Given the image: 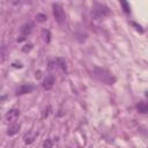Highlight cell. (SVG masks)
Returning <instances> with one entry per match:
<instances>
[{
    "label": "cell",
    "mask_w": 148,
    "mask_h": 148,
    "mask_svg": "<svg viewBox=\"0 0 148 148\" xmlns=\"http://www.w3.org/2000/svg\"><path fill=\"white\" fill-rule=\"evenodd\" d=\"M92 73H94V76L97 80H99V81H102V82H104L106 84H113L116 82V80H117L116 76L111 72H109L108 69L101 68V67H95Z\"/></svg>",
    "instance_id": "cell-1"
},
{
    "label": "cell",
    "mask_w": 148,
    "mask_h": 148,
    "mask_svg": "<svg viewBox=\"0 0 148 148\" xmlns=\"http://www.w3.org/2000/svg\"><path fill=\"white\" fill-rule=\"evenodd\" d=\"M110 13L111 12H110L109 7L104 3H95L92 7V10H91V14L96 20H99V18L108 16V15H110Z\"/></svg>",
    "instance_id": "cell-2"
},
{
    "label": "cell",
    "mask_w": 148,
    "mask_h": 148,
    "mask_svg": "<svg viewBox=\"0 0 148 148\" xmlns=\"http://www.w3.org/2000/svg\"><path fill=\"white\" fill-rule=\"evenodd\" d=\"M52 8H53V16H54L56 21H57L59 24H62V23L66 21V15H65V12H64L61 5H59V3H53V5H52Z\"/></svg>",
    "instance_id": "cell-3"
},
{
    "label": "cell",
    "mask_w": 148,
    "mask_h": 148,
    "mask_svg": "<svg viewBox=\"0 0 148 148\" xmlns=\"http://www.w3.org/2000/svg\"><path fill=\"white\" fill-rule=\"evenodd\" d=\"M20 110L18 109H10L9 111L6 112L5 114V121L8 123V124H12V123H15L17 120V118L20 117Z\"/></svg>",
    "instance_id": "cell-4"
},
{
    "label": "cell",
    "mask_w": 148,
    "mask_h": 148,
    "mask_svg": "<svg viewBox=\"0 0 148 148\" xmlns=\"http://www.w3.org/2000/svg\"><path fill=\"white\" fill-rule=\"evenodd\" d=\"M54 82H56L54 76L52 74H49V75H46V77L43 81V88L45 90H51L53 88V86H54Z\"/></svg>",
    "instance_id": "cell-5"
},
{
    "label": "cell",
    "mask_w": 148,
    "mask_h": 148,
    "mask_svg": "<svg viewBox=\"0 0 148 148\" xmlns=\"http://www.w3.org/2000/svg\"><path fill=\"white\" fill-rule=\"evenodd\" d=\"M32 28H34V24L31 22H28V23H24L21 28H20V31H21V36L25 37V36H29L32 31Z\"/></svg>",
    "instance_id": "cell-6"
},
{
    "label": "cell",
    "mask_w": 148,
    "mask_h": 148,
    "mask_svg": "<svg viewBox=\"0 0 148 148\" xmlns=\"http://www.w3.org/2000/svg\"><path fill=\"white\" fill-rule=\"evenodd\" d=\"M35 89V87L32 84H29V83H25V84H22L18 89H17V95H23V94H29L31 92L32 90Z\"/></svg>",
    "instance_id": "cell-7"
},
{
    "label": "cell",
    "mask_w": 148,
    "mask_h": 148,
    "mask_svg": "<svg viewBox=\"0 0 148 148\" xmlns=\"http://www.w3.org/2000/svg\"><path fill=\"white\" fill-rule=\"evenodd\" d=\"M20 128H21V126H20L18 124H13V125H10V126L8 127V130H7V135L13 136V135L17 134V133L20 132Z\"/></svg>",
    "instance_id": "cell-8"
},
{
    "label": "cell",
    "mask_w": 148,
    "mask_h": 148,
    "mask_svg": "<svg viewBox=\"0 0 148 148\" xmlns=\"http://www.w3.org/2000/svg\"><path fill=\"white\" fill-rule=\"evenodd\" d=\"M135 109L138 110V112L143 113V114H146V113L148 112V105H147L146 102H140L139 104L135 105Z\"/></svg>",
    "instance_id": "cell-9"
},
{
    "label": "cell",
    "mask_w": 148,
    "mask_h": 148,
    "mask_svg": "<svg viewBox=\"0 0 148 148\" xmlns=\"http://www.w3.org/2000/svg\"><path fill=\"white\" fill-rule=\"evenodd\" d=\"M54 62H56V65H57L59 68H61L65 73L67 72V66H66V61H65V59H64V58L59 57V58H57V59L54 60Z\"/></svg>",
    "instance_id": "cell-10"
},
{
    "label": "cell",
    "mask_w": 148,
    "mask_h": 148,
    "mask_svg": "<svg viewBox=\"0 0 148 148\" xmlns=\"http://www.w3.org/2000/svg\"><path fill=\"white\" fill-rule=\"evenodd\" d=\"M7 56H8V50L6 46H1L0 47V64H2L6 59H7Z\"/></svg>",
    "instance_id": "cell-11"
},
{
    "label": "cell",
    "mask_w": 148,
    "mask_h": 148,
    "mask_svg": "<svg viewBox=\"0 0 148 148\" xmlns=\"http://www.w3.org/2000/svg\"><path fill=\"white\" fill-rule=\"evenodd\" d=\"M42 37H43V39H44L46 43H50V40H51V32H50V30L43 29V30H42Z\"/></svg>",
    "instance_id": "cell-12"
},
{
    "label": "cell",
    "mask_w": 148,
    "mask_h": 148,
    "mask_svg": "<svg viewBox=\"0 0 148 148\" xmlns=\"http://www.w3.org/2000/svg\"><path fill=\"white\" fill-rule=\"evenodd\" d=\"M36 20H37V22H45L47 20V16L43 13H39V14L36 15Z\"/></svg>",
    "instance_id": "cell-13"
},
{
    "label": "cell",
    "mask_w": 148,
    "mask_h": 148,
    "mask_svg": "<svg viewBox=\"0 0 148 148\" xmlns=\"http://www.w3.org/2000/svg\"><path fill=\"white\" fill-rule=\"evenodd\" d=\"M120 5L123 6V8H124V12H125L126 14H130V13H131V8H130V5H128L126 1H121V2H120Z\"/></svg>",
    "instance_id": "cell-14"
},
{
    "label": "cell",
    "mask_w": 148,
    "mask_h": 148,
    "mask_svg": "<svg viewBox=\"0 0 148 148\" xmlns=\"http://www.w3.org/2000/svg\"><path fill=\"white\" fill-rule=\"evenodd\" d=\"M53 147V141L51 139H46L43 142V148H52Z\"/></svg>",
    "instance_id": "cell-15"
},
{
    "label": "cell",
    "mask_w": 148,
    "mask_h": 148,
    "mask_svg": "<svg viewBox=\"0 0 148 148\" xmlns=\"http://www.w3.org/2000/svg\"><path fill=\"white\" fill-rule=\"evenodd\" d=\"M35 136H36V135H25V138H24V142H25L27 145L32 143L34 140H35Z\"/></svg>",
    "instance_id": "cell-16"
},
{
    "label": "cell",
    "mask_w": 148,
    "mask_h": 148,
    "mask_svg": "<svg viewBox=\"0 0 148 148\" xmlns=\"http://www.w3.org/2000/svg\"><path fill=\"white\" fill-rule=\"evenodd\" d=\"M32 47H34V45H32L31 43H28V44H25V45H24V46L22 47V51L27 53V52H29V51H31V50H32Z\"/></svg>",
    "instance_id": "cell-17"
},
{
    "label": "cell",
    "mask_w": 148,
    "mask_h": 148,
    "mask_svg": "<svg viewBox=\"0 0 148 148\" xmlns=\"http://www.w3.org/2000/svg\"><path fill=\"white\" fill-rule=\"evenodd\" d=\"M12 66L15 67V68H22V64L21 62H13Z\"/></svg>",
    "instance_id": "cell-18"
},
{
    "label": "cell",
    "mask_w": 148,
    "mask_h": 148,
    "mask_svg": "<svg viewBox=\"0 0 148 148\" xmlns=\"http://www.w3.org/2000/svg\"><path fill=\"white\" fill-rule=\"evenodd\" d=\"M132 24H133L134 27H136V29H138V30H140V32H143V30L141 29V25H138V24H136V23H134V22H133Z\"/></svg>",
    "instance_id": "cell-19"
},
{
    "label": "cell",
    "mask_w": 148,
    "mask_h": 148,
    "mask_svg": "<svg viewBox=\"0 0 148 148\" xmlns=\"http://www.w3.org/2000/svg\"><path fill=\"white\" fill-rule=\"evenodd\" d=\"M35 76H36V79H37V80H38V79H40V76H42V72H40V71L36 72V75H35Z\"/></svg>",
    "instance_id": "cell-20"
},
{
    "label": "cell",
    "mask_w": 148,
    "mask_h": 148,
    "mask_svg": "<svg viewBox=\"0 0 148 148\" xmlns=\"http://www.w3.org/2000/svg\"><path fill=\"white\" fill-rule=\"evenodd\" d=\"M24 39H25V37L20 36V38H17V42H22V40H24Z\"/></svg>",
    "instance_id": "cell-21"
},
{
    "label": "cell",
    "mask_w": 148,
    "mask_h": 148,
    "mask_svg": "<svg viewBox=\"0 0 148 148\" xmlns=\"http://www.w3.org/2000/svg\"><path fill=\"white\" fill-rule=\"evenodd\" d=\"M0 9H1V7H0Z\"/></svg>",
    "instance_id": "cell-22"
}]
</instances>
